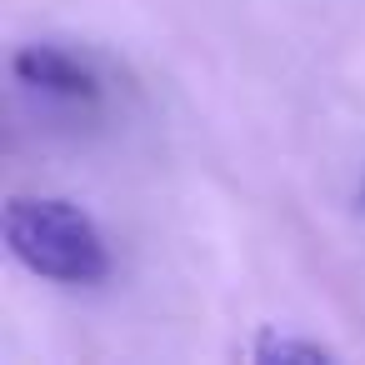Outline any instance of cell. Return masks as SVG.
<instances>
[{
	"mask_svg": "<svg viewBox=\"0 0 365 365\" xmlns=\"http://www.w3.org/2000/svg\"><path fill=\"white\" fill-rule=\"evenodd\" d=\"M360 200H365V180H360Z\"/></svg>",
	"mask_w": 365,
	"mask_h": 365,
	"instance_id": "cell-4",
	"label": "cell"
},
{
	"mask_svg": "<svg viewBox=\"0 0 365 365\" xmlns=\"http://www.w3.org/2000/svg\"><path fill=\"white\" fill-rule=\"evenodd\" d=\"M250 355H255V360H305V365L330 360V350H325L320 340H290V335H270V330L250 345Z\"/></svg>",
	"mask_w": 365,
	"mask_h": 365,
	"instance_id": "cell-3",
	"label": "cell"
},
{
	"mask_svg": "<svg viewBox=\"0 0 365 365\" xmlns=\"http://www.w3.org/2000/svg\"><path fill=\"white\" fill-rule=\"evenodd\" d=\"M6 250L41 280L96 285L110 275V250L96 220L66 195H11L6 200Z\"/></svg>",
	"mask_w": 365,
	"mask_h": 365,
	"instance_id": "cell-1",
	"label": "cell"
},
{
	"mask_svg": "<svg viewBox=\"0 0 365 365\" xmlns=\"http://www.w3.org/2000/svg\"><path fill=\"white\" fill-rule=\"evenodd\" d=\"M16 76L31 86V91H46V96H61V101H96L101 86H96V71L66 51V46H51V41H36V46H21L16 51Z\"/></svg>",
	"mask_w": 365,
	"mask_h": 365,
	"instance_id": "cell-2",
	"label": "cell"
}]
</instances>
